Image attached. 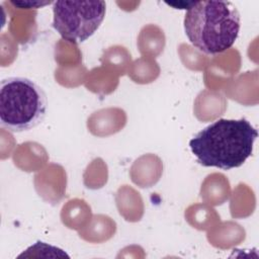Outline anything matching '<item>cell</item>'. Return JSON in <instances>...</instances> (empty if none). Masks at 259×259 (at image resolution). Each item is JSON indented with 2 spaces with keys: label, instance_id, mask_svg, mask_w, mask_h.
<instances>
[{
  "label": "cell",
  "instance_id": "6da1fadb",
  "mask_svg": "<svg viewBox=\"0 0 259 259\" xmlns=\"http://www.w3.org/2000/svg\"><path fill=\"white\" fill-rule=\"evenodd\" d=\"M257 137V130L246 118H220L198 132L189 141V148L198 164L231 170L252 155Z\"/></svg>",
  "mask_w": 259,
  "mask_h": 259
},
{
  "label": "cell",
  "instance_id": "7a4b0ae2",
  "mask_svg": "<svg viewBox=\"0 0 259 259\" xmlns=\"http://www.w3.org/2000/svg\"><path fill=\"white\" fill-rule=\"evenodd\" d=\"M184 31L199 51L221 54L232 48L241 28L240 13L230 1H194L184 16Z\"/></svg>",
  "mask_w": 259,
  "mask_h": 259
},
{
  "label": "cell",
  "instance_id": "3957f363",
  "mask_svg": "<svg viewBox=\"0 0 259 259\" xmlns=\"http://www.w3.org/2000/svg\"><path fill=\"white\" fill-rule=\"evenodd\" d=\"M48 97L45 90L25 77H8L0 85V125L21 133L38 125L45 118Z\"/></svg>",
  "mask_w": 259,
  "mask_h": 259
},
{
  "label": "cell",
  "instance_id": "277c9868",
  "mask_svg": "<svg viewBox=\"0 0 259 259\" xmlns=\"http://www.w3.org/2000/svg\"><path fill=\"white\" fill-rule=\"evenodd\" d=\"M105 13L104 1H54L52 25L64 39L79 44L95 33Z\"/></svg>",
  "mask_w": 259,
  "mask_h": 259
},
{
  "label": "cell",
  "instance_id": "5b68a950",
  "mask_svg": "<svg viewBox=\"0 0 259 259\" xmlns=\"http://www.w3.org/2000/svg\"><path fill=\"white\" fill-rule=\"evenodd\" d=\"M15 7L19 8H39L46 5L54 4V1H32V0H12L10 2Z\"/></svg>",
  "mask_w": 259,
  "mask_h": 259
},
{
  "label": "cell",
  "instance_id": "8992f818",
  "mask_svg": "<svg viewBox=\"0 0 259 259\" xmlns=\"http://www.w3.org/2000/svg\"><path fill=\"white\" fill-rule=\"evenodd\" d=\"M194 1H178V2H165L167 5H170L176 9H188Z\"/></svg>",
  "mask_w": 259,
  "mask_h": 259
}]
</instances>
